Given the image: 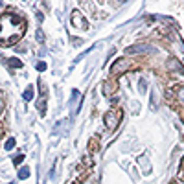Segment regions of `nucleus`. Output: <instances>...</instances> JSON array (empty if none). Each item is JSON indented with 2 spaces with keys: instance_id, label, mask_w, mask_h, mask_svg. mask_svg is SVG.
I'll use <instances>...</instances> for the list:
<instances>
[{
  "instance_id": "0eeeda50",
  "label": "nucleus",
  "mask_w": 184,
  "mask_h": 184,
  "mask_svg": "<svg viewBox=\"0 0 184 184\" xmlns=\"http://www.w3.org/2000/svg\"><path fill=\"white\" fill-rule=\"evenodd\" d=\"M171 88L175 90V101L180 103V105H184V87L175 85V87H171Z\"/></svg>"
},
{
  "instance_id": "7ed1b4c3",
  "label": "nucleus",
  "mask_w": 184,
  "mask_h": 184,
  "mask_svg": "<svg viewBox=\"0 0 184 184\" xmlns=\"http://www.w3.org/2000/svg\"><path fill=\"white\" fill-rule=\"evenodd\" d=\"M120 122H122V109H120V107H112V109H109V111L105 112V116H103V123H105L107 131H114V129H118Z\"/></svg>"
},
{
  "instance_id": "4468645a",
  "label": "nucleus",
  "mask_w": 184,
  "mask_h": 184,
  "mask_svg": "<svg viewBox=\"0 0 184 184\" xmlns=\"http://www.w3.org/2000/svg\"><path fill=\"white\" fill-rule=\"evenodd\" d=\"M22 160H24V156H22V155H19V156H17V158H15V160H13V162H15V164H20Z\"/></svg>"
},
{
  "instance_id": "dca6fc26",
  "label": "nucleus",
  "mask_w": 184,
  "mask_h": 184,
  "mask_svg": "<svg viewBox=\"0 0 184 184\" xmlns=\"http://www.w3.org/2000/svg\"><path fill=\"white\" fill-rule=\"evenodd\" d=\"M180 170H184V156H182V160H180Z\"/></svg>"
},
{
  "instance_id": "ddd939ff",
  "label": "nucleus",
  "mask_w": 184,
  "mask_h": 184,
  "mask_svg": "<svg viewBox=\"0 0 184 184\" xmlns=\"http://www.w3.org/2000/svg\"><path fill=\"white\" fill-rule=\"evenodd\" d=\"M177 180H179V184H182V182H184V170H180V171H179V175H177Z\"/></svg>"
},
{
  "instance_id": "2eb2a0df",
  "label": "nucleus",
  "mask_w": 184,
  "mask_h": 184,
  "mask_svg": "<svg viewBox=\"0 0 184 184\" xmlns=\"http://www.w3.org/2000/svg\"><path fill=\"white\" fill-rule=\"evenodd\" d=\"M37 70H46V64L44 63H39L37 64Z\"/></svg>"
},
{
  "instance_id": "9b49d317",
  "label": "nucleus",
  "mask_w": 184,
  "mask_h": 184,
  "mask_svg": "<svg viewBox=\"0 0 184 184\" xmlns=\"http://www.w3.org/2000/svg\"><path fill=\"white\" fill-rule=\"evenodd\" d=\"M9 64H11V66H17V68H20V66H22V61H19V59H11Z\"/></svg>"
},
{
  "instance_id": "39448f33",
  "label": "nucleus",
  "mask_w": 184,
  "mask_h": 184,
  "mask_svg": "<svg viewBox=\"0 0 184 184\" xmlns=\"http://www.w3.org/2000/svg\"><path fill=\"white\" fill-rule=\"evenodd\" d=\"M103 94L105 96H109V98H111L112 94H114V92L116 90H118V81H116L114 78H111V79H107V81H103Z\"/></svg>"
},
{
  "instance_id": "9d476101",
  "label": "nucleus",
  "mask_w": 184,
  "mask_h": 184,
  "mask_svg": "<svg viewBox=\"0 0 184 184\" xmlns=\"http://www.w3.org/2000/svg\"><path fill=\"white\" fill-rule=\"evenodd\" d=\"M28 175H30V170L28 168H22L19 171V179H28Z\"/></svg>"
},
{
  "instance_id": "6e6552de",
  "label": "nucleus",
  "mask_w": 184,
  "mask_h": 184,
  "mask_svg": "<svg viewBox=\"0 0 184 184\" xmlns=\"http://www.w3.org/2000/svg\"><path fill=\"white\" fill-rule=\"evenodd\" d=\"M98 151H99V138L92 136L88 140V153H98Z\"/></svg>"
},
{
  "instance_id": "f257e3e1",
  "label": "nucleus",
  "mask_w": 184,
  "mask_h": 184,
  "mask_svg": "<svg viewBox=\"0 0 184 184\" xmlns=\"http://www.w3.org/2000/svg\"><path fill=\"white\" fill-rule=\"evenodd\" d=\"M26 33V19L19 13L6 11L0 17V43L2 46H11Z\"/></svg>"
},
{
  "instance_id": "f3484780",
  "label": "nucleus",
  "mask_w": 184,
  "mask_h": 184,
  "mask_svg": "<svg viewBox=\"0 0 184 184\" xmlns=\"http://www.w3.org/2000/svg\"><path fill=\"white\" fill-rule=\"evenodd\" d=\"M180 116H182V120H184V107L180 109Z\"/></svg>"
},
{
  "instance_id": "f03ea898",
  "label": "nucleus",
  "mask_w": 184,
  "mask_h": 184,
  "mask_svg": "<svg viewBox=\"0 0 184 184\" xmlns=\"http://www.w3.org/2000/svg\"><path fill=\"white\" fill-rule=\"evenodd\" d=\"M136 66V61L135 59H129V57H122V59H116L111 66V76L116 79L122 74H127L129 70H133Z\"/></svg>"
},
{
  "instance_id": "20e7f679",
  "label": "nucleus",
  "mask_w": 184,
  "mask_h": 184,
  "mask_svg": "<svg viewBox=\"0 0 184 184\" xmlns=\"http://www.w3.org/2000/svg\"><path fill=\"white\" fill-rule=\"evenodd\" d=\"M70 22H72V26L76 28V30H81V31H87V30H88V20H87V17L83 15L79 9H74V11H72Z\"/></svg>"
},
{
  "instance_id": "423d86ee",
  "label": "nucleus",
  "mask_w": 184,
  "mask_h": 184,
  "mask_svg": "<svg viewBox=\"0 0 184 184\" xmlns=\"http://www.w3.org/2000/svg\"><path fill=\"white\" fill-rule=\"evenodd\" d=\"M166 66H168V70H170V72H179L180 76L184 74V66L180 64V61H179V59H173V57H171V59H168Z\"/></svg>"
},
{
  "instance_id": "f8f14e48",
  "label": "nucleus",
  "mask_w": 184,
  "mask_h": 184,
  "mask_svg": "<svg viewBox=\"0 0 184 184\" xmlns=\"http://www.w3.org/2000/svg\"><path fill=\"white\" fill-rule=\"evenodd\" d=\"M13 146H15V140L13 138H9V140L6 142V149H13Z\"/></svg>"
},
{
  "instance_id": "a211bd4d",
  "label": "nucleus",
  "mask_w": 184,
  "mask_h": 184,
  "mask_svg": "<svg viewBox=\"0 0 184 184\" xmlns=\"http://www.w3.org/2000/svg\"><path fill=\"white\" fill-rule=\"evenodd\" d=\"M171 184H179V182H177V180H175V182H171Z\"/></svg>"
},
{
  "instance_id": "1a4fd4ad",
  "label": "nucleus",
  "mask_w": 184,
  "mask_h": 184,
  "mask_svg": "<svg viewBox=\"0 0 184 184\" xmlns=\"http://www.w3.org/2000/svg\"><path fill=\"white\" fill-rule=\"evenodd\" d=\"M33 96H35V90H33V87L30 85L26 90H24V99H33Z\"/></svg>"
}]
</instances>
